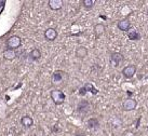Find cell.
Here are the masks:
<instances>
[{
  "label": "cell",
  "instance_id": "cell-1",
  "mask_svg": "<svg viewBox=\"0 0 148 136\" xmlns=\"http://www.w3.org/2000/svg\"><path fill=\"white\" fill-rule=\"evenodd\" d=\"M50 96H51V99L53 100V103L55 105H62L66 99L64 92L62 90H58V89H54V90L51 91Z\"/></svg>",
  "mask_w": 148,
  "mask_h": 136
},
{
  "label": "cell",
  "instance_id": "cell-2",
  "mask_svg": "<svg viewBox=\"0 0 148 136\" xmlns=\"http://www.w3.org/2000/svg\"><path fill=\"white\" fill-rule=\"evenodd\" d=\"M109 62H110V64L115 67V68H117V67H119L120 65H122V63L124 62L123 55L121 53H119V52H114V53H111Z\"/></svg>",
  "mask_w": 148,
  "mask_h": 136
},
{
  "label": "cell",
  "instance_id": "cell-3",
  "mask_svg": "<svg viewBox=\"0 0 148 136\" xmlns=\"http://www.w3.org/2000/svg\"><path fill=\"white\" fill-rule=\"evenodd\" d=\"M22 44V40L18 36H11L7 40V46L9 50H15L17 48H20Z\"/></svg>",
  "mask_w": 148,
  "mask_h": 136
},
{
  "label": "cell",
  "instance_id": "cell-4",
  "mask_svg": "<svg viewBox=\"0 0 148 136\" xmlns=\"http://www.w3.org/2000/svg\"><path fill=\"white\" fill-rule=\"evenodd\" d=\"M91 110V105L89 102L86 100H81L80 103L78 104V107H77V112L80 113V115H88Z\"/></svg>",
  "mask_w": 148,
  "mask_h": 136
},
{
  "label": "cell",
  "instance_id": "cell-5",
  "mask_svg": "<svg viewBox=\"0 0 148 136\" xmlns=\"http://www.w3.org/2000/svg\"><path fill=\"white\" fill-rule=\"evenodd\" d=\"M121 74H123L124 78L127 79H131L134 77V74H136V66H134V65H129V66H125L122 69V71H121Z\"/></svg>",
  "mask_w": 148,
  "mask_h": 136
},
{
  "label": "cell",
  "instance_id": "cell-6",
  "mask_svg": "<svg viewBox=\"0 0 148 136\" xmlns=\"http://www.w3.org/2000/svg\"><path fill=\"white\" fill-rule=\"evenodd\" d=\"M137 106V103H136L135 99H132V98H127L125 99L122 104V108H123V110L125 111H132V110H134Z\"/></svg>",
  "mask_w": 148,
  "mask_h": 136
},
{
  "label": "cell",
  "instance_id": "cell-7",
  "mask_svg": "<svg viewBox=\"0 0 148 136\" xmlns=\"http://www.w3.org/2000/svg\"><path fill=\"white\" fill-rule=\"evenodd\" d=\"M117 27L121 30V31H129V29L131 28V23L129 20L124 18V20H120L117 23Z\"/></svg>",
  "mask_w": 148,
  "mask_h": 136
},
{
  "label": "cell",
  "instance_id": "cell-8",
  "mask_svg": "<svg viewBox=\"0 0 148 136\" xmlns=\"http://www.w3.org/2000/svg\"><path fill=\"white\" fill-rule=\"evenodd\" d=\"M58 37V31L54 28H48L45 31V38L48 41H54Z\"/></svg>",
  "mask_w": 148,
  "mask_h": 136
},
{
  "label": "cell",
  "instance_id": "cell-9",
  "mask_svg": "<svg viewBox=\"0 0 148 136\" xmlns=\"http://www.w3.org/2000/svg\"><path fill=\"white\" fill-rule=\"evenodd\" d=\"M63 0H49V7L51 10H54V11H56V10H60V9L63 7Z\"/></svg>",
  "mask_w": 148,
  "mask_h": 136
},
{
  "label": "cell",
  "instance_id": "cell-10",
  "mask_svg": "<svg viewBox=\"0 0 148 136\" xmlns=\"http://www.w3.org/2000/svg\"><path fill=\"white\" fill-rule=\"evenodd\" d=\"M105 29H106L105 25H103V24H96V25H95V26H94V35H95V37L99 39V38L104 33Z\"/></svg>",
  "mask_w": 148,
  "mask_h": 136
},
{
  "label": "cell",
  "instance_id": "cell-11",
  "mask_svg": "<svg viewBox=\"0 0 148 136\" xmlns=\"http://www.w3.org/2000/svg\"><path fill=\"white\" fill-rule=\"evenodd\" d=\"M88 128H91V130H97L99 128V122L97 118H90L88 120Z\"/></svg>",
  "mask_w": 148,
  "mask_h": 136
},
{
  "label": "cell",
  "instance_id": "cell-12",
  "mask_svg": "<svg viewBox=\"0 0 148 136\" xmlns=\"http://www.w3.org/2000/svg\"><path fill=\"white\" fill-rule=\"evenodd\" d=\"M16 57V52L14 50H9L7 49L3 52V58L4 59H8V61H12Z\"/></svg>",
  "mask_w": 148,
  "mask_h": 136
},
{
  "label": "cell",
  "instance_id": "cell-13",
  "mask_svg": "<svg viewBox=\"0 0 148 136\" xmlns=\"http://www.w3.org/2000/svg\"><path fill=\"white\" fill-rule=\"evenodd\" d=\"M21 123L25 128H30L34 124V120H33V118L29 117V115H24L21 119Z\"/></svg>",
  "mask_w": 148,
  "mask_h": 136
},
{
  "label": "cell",
  "instance_id": "cell-14",
  "mask_svg": "<svg viewBox=\"0 0 148 136\" xmlns=\"http://www.w3.org/2000/svg\"><path fill=\"white\" fill-rule=\"evenodd\" d=\"M63 76H64V72L61 71V70H56L54 71L53 74H52V80H53L54 83H60L63 80Z\"/></svg>",
  "mask_w": 148,
  "mask_h": 136
},
{
  "label": "cell",
  "instance_id": "cell-15",
  "mask_svg": "<svg viewBox=\"0 0 148 136\" xmlns=\"http://www.w3.org/2000/svg\"><path fill=\"white\" fill-rule=\"evenodd\" d=\"M88 55V49L84 46H79L78 49L76 50V56L78 58H84Z\"/></svg>",
  "mask_w": 148,
  "mask_h": 136
},
{
  "label": "cell",
  "instance_id": "cell-16",
  "mask_svg": "<svg viewBox=\"0 0 148 136\" xmlns=\"http://www.w3.org/2000/svg\"><path fill=\"white\" fill-rule=\"evenodd\" d=\"M40 57H41V52H40V50L34 49V50H32V52L29 53V58H30L32 61H38Z\"/></svg>",
  "mask_w": 148,
  "mask_h": 136
},
{
  "label": "cell",
  "instance_id": "cell-17",
  "mask_svg": "<svg viewBox=\"0 0 148 136\" xmlns=\"http://www.w3.org/2000/svg\"><path fill=\"white\" fill-rule=\"evenodd\" d=\"M127 38L132 40V41H136V40H140V33L136 30H130L127 33Z\"/></svg>",
  "mask_w": 148,
  "mask_h": 136
},
{
  "label": "cell",
  "instance_id": "cell-18",
  "mask_svg": "<svg viewBox=\"0 0 148 136\" xmlns=\"http://www.w3.org/2000/svg\"><path fill=\"white\" fill-rule=\"evenodd\" d=\"M95 1L94 0H82V5L86 9H92L94 7Z\"/></svg>",
  "mask_w": 148,
  "mask_h": 136
},
{
  "label": "cell",
  "instance_id": "cell-19",
  "mask_svg": "<svg viewBox=\"0 0 148 136\" xmlns=\"http://www.w3.org/2000/svg\"><path fill=\"white\" fill-rule=\"evenodd\" d=\"M83 87H84V90H86V92H88V91H91L92 94H97V92H99L97 89H95V87L92 85V83H86Z\"/></svg>",
  "mask_w": 148,
  "mask_h": 136
},
{
  "label": "cell",
  "instance_id": "cell-20",
  "mask_svg": "<svg viewBox=\"0 0 148 136\" xmlns=\"http://www.w3.org/2000/svg\"><path fill=\"white\" fill-rule=\"evenodd\" d=\"M76 136H86V135H84L83 133H77V134H76Z\"/></svg>",
  "mask_w": 148,
  "mask_h": 136
}]
</instances>
